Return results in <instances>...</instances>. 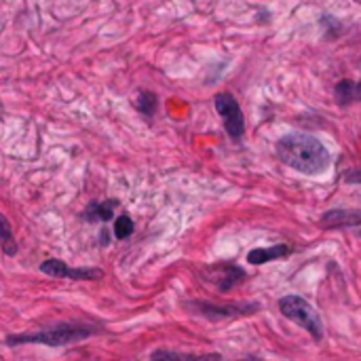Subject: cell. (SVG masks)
Listing matches in <instances>:
<instances>
[{
  "mask_svg": "<svg viewBox=\"0 0 361 361\" xmlns=\"http://www.w3.org/2000/svg\"><path fill=\"white\" fill-rule=\"evenodd\" d=\"M334 95H336V102L340 106H347L351 102H355V82L353 80H340L336 85Z\"/></svg>",
  "mask_w": 361,
  "mask_h": 361,
  "instance_id": "cell-12",
  "label": "cell"
},
{
  "mask_svg": "<svg viewBox=\"0 0 361 361\" xmlns=\"http://www.w3.org/2000/svg\"><path fill=\"white\" fill-rule=\"evenodd\" d=\"M0 231H3V252H5V256H15L17 254V243H15V239H13V235H11V226H9V220L3 216L0 218Z\"/></svg>",
  "mask_w": 361,
  "mask_h": 361,
  "instance_id": "cell-13",
  "label": "cell"
},
{
  "mask_svg": "<svg viewBox=\"0 0 361 361\" xmlns=\"http://www.w3.org/2000/svg\"><path fill=\"white\" fill-rule=\"evenodd\" d=\"M213 106H216V113L222 117L226 133L233 140H241L245 133V117H243V110L237 104V100L231 93H218L213 97Z\"/></svg>",
  "mask_w": 361,
  "mask_h": 361,
  "instance_id": "cell-4",
  "label": "cell"
},
{
  "mask_svg": "<svg viewBox=\"0 0 361 361\" xmlns=\"http://www.w3.org/2000/svg\"><path fill=\"white\" fill-rule=\"evenodd\" d=\"M277 156L283 165L304 176H319L329 167L327 148L309 133L283 135L277 142Z\"/></svg>",
  "mask_w": 361,
  "mask_h": 361,
  "instance_id": "cell-1",
  "label": "cell"
},
{
  "mask_svg": "<svg viewBox=\"0 0 361 361\" xmlns=\"http://www.w3.org/2000/svg\"><path fill=\"white\" fill-rule=\"evenodd\" d=\"M133 222H131V218L129 216H121L117 222H115V237L117 239H127V237H131V233H133Z\"/></svg>",
  "mask_w": 361,
  "mask_h": 361,
  "instance_id": "cell-14",
  "label": "cell"
},
{
  "mask_svg": "<svg viewBox=\"0 0 361 361\" xmlns=\"http://www.w3.org/2000/svg\"><path fill=\"white\" fill-rule=\"evenodd\" d=\"M119 203L117 201H104V203H91L85 209V220L87 222H108L115 213V207Z\"/></svg>",
  "mask_w": 361,
  "mask_h": 361,
  "instance_id": "cell-10",
  "label": "cell"
},
{
  "mask_svg": "<svg viewBox=\"0 0 361 361\" xmlns=\"http://www.w3.org/2000/svg\"><path fill=\"white\" fill-rule=\"evenodd\" d=\"M355 102H361V80L355 82Z\"/></svg>",
  "mask_w": 361,
  "mask_h": 361,
  "instance_id": "cell-15",
  "label": "cell"
},
{
  "mask_svg": "<svg viewBox=\"0 0 361 361\" xmlns=\"http://www.w3.org/2000/svg\"><path fill=\"white\" fill-rule=\"evenodd\" d=\"M188 309H194L199 315L207 319H226V317H243V315H252L260 307L258 304H224V307H216L209 302H188Z\"/></svg>",
  "mask_w": 361,
  "mask_h": 361,
  "instance_id": "cell-6",
  "label": "cell"
},
{
  "mask_svg": "<svg viewBox=\"0 0 361 361\" xmlns=\"http://www.w3.org/2000/svg\"><path fill=\"white\" fill-rule=\"evenodd\" d=\"M135 108L140 110L144 117H152L156 113V95L150 91H140V95L135 100Z\"/></svg>",
  "mask_w": 361,
  "mask_h": 361,
  "instance_id": "cell-11",
  "label": "cell"
},
{
  "mask_svg": "<svg viewBox=\"0 0 361 361\" xmlns=\"http://www.w3.org/2000/svg\"><path fill=\"white\" fill-rule=\"evenodd\" d=\"M290 254H292V247H288L286 243H279V245H272V247L252 249V252L247 254V262L260 266V264H266V262H272V260H281Z\"/></svg>",
  "mask_w": 361,
  "mask_h": 361,
  "instance_id": "cell-9",
  "label": "cell"
},
{
  "mask_svg": "<svg viewBox=\"0 0 361 361\" xmlns=\"http://www.w3.org/2000/svg\"><path fill=\"white\" fill-rule=\"evenodd\" d=\"M243 277H245V272L235 264H218V266L207 268L205 279L213 281L222 292H229L231 288H235L237 283L243 281Z\"/></svg>",
  "mask_w": 361,
  "mask_h": 361,
  "instance_id": "cell-8",
  "label": "cell"
},
{
  "mask_svg": "<svg viewBox=\"0 0 361 361\" xmlns=\"http://www.w3.org/2000/svg\"><path fill=\"white\" fill-rule=\"evenodd\" d=\"M319 224L325 231H331V229H340V231L361 229V209H329L321 216Z\"/></svg>",
  "mask_w": 361,
  "mask_h": 361,
  "instance_id": "cell-7",
  "label": "cell"
},
{
  "mask_svg": "<svg viewBox=\"0 0 361 361\" xmlns=\"http://www.w3.org/2000/svg\"><path fill=\"white\" fill-rule=\"evenodd\" d=\"M97 327L89 325H55L40 331H32V334H15L7 338L9 347L15 345H47V347H64L85 340L93 334H97Z\"/></svg>",
  "mask_w": 361,
  "mask_h": 361,
  "instance_id": "cell-2",
  "label": "cell"
},
{
  "mask_svg": "<svg viewBox=\"0 0 361 361\" xmlns=\"http://www.w3.org/2000/svg\"><path fill=\"white\" fill-rule=\"evenodd\" d=\"M40 270L49 277H55V279H74V281H97L104 277L100 268H70L66 262L55 258L45 260L40 264Z\"/></svg>",
  "mask_w": 361,
  "mask_h": 361,
  "instance_id": "cell-5",
  "label": "cell"
},
{
  "mask_svg": "<svg viewBox=\"0 0 361 361\" xmlns=\"http://www.w3.org/2000/svg\"><path fill=\"white\" fill-rule=\"evenodd\" d=\"M279 311H281L283 317H288L296 325L307 329L309 334L313 336V340H321L323 338L321 317L317 315V311L304 298H300V296H286V298H281L279 300Z\"/></svg>",
  "mask_w": 361,
  "mask_h": 361,
  "instance_id": "cell-3",
  "label": "cell"
}]
</instances>
